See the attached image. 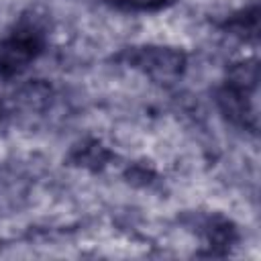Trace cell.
I'll return each mask as SVG.
<instances>
[{
    "label": "cell",
    "mask_w": 261,
    "mask_h": 261,
    "mask_svg": "<svg viewBox=\"0 0 261 261\" xmlns=\"http://www.w3.org/2000/svg\"><path fill=\"white\" fill-rule=\"evenodd\" d=\"M35 35H24V33H16L14 37H10L6 41V45L0 49V67L2 69H10V71H18L20 67H24V63L35 55Z\"/></svg>",
    "instance_id": "1"
}]
</instances>
